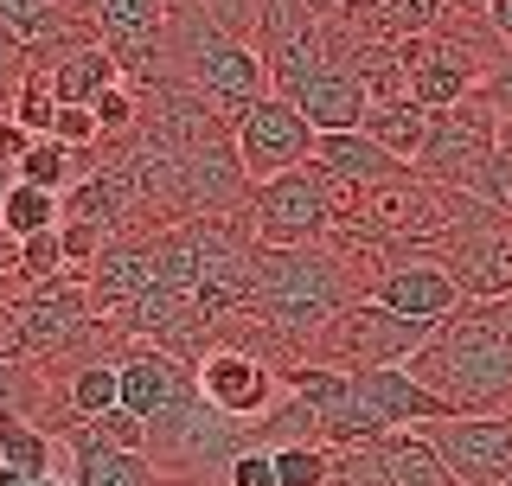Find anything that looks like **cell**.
Masks as SVG:
<instances>
[{
    "mask_svg": "<svg viewBox=\"0 0 512 486\" xmlns=\"http://www.w3.org/2000/svg\"><path fill=\"white\" fill-rule=\"evenodd\" d=\"M404 371L448 416H512V295L461 301Z\"/></svg>",
    "mask_w": 512,
    "mask_h": 486,
    "instance_id": "obj_1",
    "label": "cell"
},
{
    "mask_svg": "<svg viewBox=\"0 0 512 486\" xmlns=\"http://www.w3.org/2000/svg\"><path fill=\"white\" fill-rule=\"evenodd\" d=\"M32 71L52 84V96L58 103H96L103 90H116V84H128L122 77V64H116V52H109L103 39H77V45H64L58 58H45V64H32Z\"/></svg>",
    "mask_w": 512,
    "mask_h": 486,
    "instance_id": "obj_17",
    "label": "cell"
},
{
    "mask_svg": "<svg viewBox=\"0 0 512 486\" xmlns=\"http://www.w3.org/2000/svg\"><path fill=\"white\" fill-rule=\"evenodd\" d=\"M423 435L455 486H500L512 474V416H442Z\"/></svg>",
    "mask_w": 512,
    "mask_h": 486,
    "instance_id": "obj_10",
    "label": "cell"
},
{
    "mask_svg": "<svg viewBox=\"0 0 512 486\" xmlns=\"http://www.w3.org/2000/svg\"><path fill=\"white\" fill-rule=\"evenodd\" d=\"M365 301H378L384 314H397V320H416V327H442L468 295L455 288V275H448L436 256H397V263H384L372 275Z\"/></svg>",
    "mask_w": 512,
    "mask_h": 486,
    "instance_id": "obj_11",
    "label": "cell"
},
{
    "mask_svg": "<svg viewBox=\"0 0 512 486\" xmlns=\"http://www.w3.org/2000/svg\"><path fill=\"white\" fill-rule=\"evenodd\" d=\"M352 199L340 180L314 167H295V173H276V180L250 186V224H256V243L269 250H308V243H333L346 237L352 224Z\"/></svg>",
    "mask_w": 512,
    "mask_h": 486,
    "instance_id": "obj_3",
    "label": "cell"
},
{
    "mask_svg": "<svg viewBox=\"0 0 512 486\" xmlns=\"http://www.w3.org/2000/svg\"><path fill=\"white\" fill-rule=\"evenodd\" d=\"M32 141H39V135H26V128L13 122V116H0V173H13V167H20V154L32 148Z\"/></svg>",
    "mask_w": 512,
    "mask_h": 486,
    "instance_id": "obj_33",
    "label": "cell"
},
{
    "mask_svg": "<svg viewBox=\"0 0 512 486\" xmlns=\"http://www.w3.org/2000/svg\"><path fill=\"white\" fill-rule=\"evenodd\" d=\"M90 109H96V128H103V141H122L128 128H135V116H141V103H135V84H116V90H103Z\"/></svg>",
    "mask_w": 512,
    "mask_h": 486,
    "instance_id": "obj_28",
    "label": "cell"
},
{
    "mask_svg": "<svg viewBox=\"0 0 512 486\" xmlns=\"http://www.w3.org/2000/svg\"><path fill=\"white\" fill-rule=\"evenodd\" d=\"M500 486H512V474H506V480H500Z\"/></svg>",
    "mask_w": 512,
    "mask_h": 486,
    "instance_id": "obj_39",
    "label": "cell"
},
{
    "mask_svg": "<svg viewBox=\"0 0 512 486\" xmlns=\"http://www.w3.org/2000/svg\"><path fill=\"white\" fill-rule=\"evenodd\" d=\"M90 429L103 435L109 448H122V455H148V423H141V416H128L122 403H116V410H103Z\"/></svg>",
    "mask_w": 512,
    "mask_h": 486,
    "instance_id": "obj_29",
    "label": "cell"
},
{
    "mask_svg": "<svg viewBox=\"0 0 512 486\" xmlns=\"http://www.w3.org/2000/svg\"><path fill=\"white\" fill-rule=\"evenodd\" d=\"M461 7H474V13H487V0H461Z\"/></svg>",
    "mask_w": 512,
    "mask_h": 486,
    "instance_id": "obj_38",
    "label": "cell"
},
{
    "mask_svg": "<svg viewBox=\"0 0 512 486\" xmlns=\"http://www.w3.org/2000/svg\"><path fill=\"white\" fill-rule=\"evenodd\" d=\"M288 103L301 109V122L314 128V135H346V128L365 122V109H372V96H365V84L346 71V64H320V71H308L295 90H288Z\"/></svg>",
    "mask_w": 512,
    "mask_h": 486,
    "instance_id": "obj_15",
    "label": "cell"
},
{
    "mask_svg": "<svg viewBox=\"0 0 512 486\" xmlns=\"http://www.w3.org/2000/svg\"><path fill=\"white\" fill-rule=\"evenodd\" d=\"M224 486H276V455L269 448H244V455L224 467Z\"/></svg>",
    "mask_w": 512,
    "mask_h": 486,
    "instance_id": "obj_31",
    "label": "cell"
},
{
    "mask_svg": "<svg viewBox=\"0 0 512 486\" xmlns=\"http://www.w3.org/2000/svg\"><path fill=\"white\" fill-rule=\"evenodd\" d=\"M480 96L493 103V116H500V122H512V52L493 58V71L480 77Z\"/></svg>",
    "mask_w": 512,
    "mask_h": 486,
    "instance_id": "obj_32",
    "label": "cell"
},
{
    "mask_svg": "<svg viewBox=\"0 0 512 486\" xmlns=\"http://www.w3.org/2000/svg\"><path fill=\"white\" fill-rule=\"evenodd\" d=\"M122 410L141 416V423H160V416H173L180 403L199 397V384H192V371L180 359H167V352L154 346H122Z\"/></svg>",
    "mask_w": 512,
    "mask_h": 486,
    "instance_id": "obj_12",
    "label": "cell"
},
{
    "mask_svg": "<svg viewBox=\"0 0 512 486\" xmlns=\"http://www.w3.org/2000/svg\"><path fill=\"white\" fill-rule=\"evenodd\" d=\"M359 128H365V135H372L391 160L416 167V154H423V141H429V109L410 103V96H404V103H372Z\"/></svg>",
    "mask_w": 512,
    "mask_h": 486,
    "instance_id": "obj_19",
    "label": "cell"
},
{
    "mask_svg": "<svg viewBox=\"0 0 512 486\" xmlns=\"http://www.w3.org/2000/svg\"><path fill=\"white\" fill-rule=\"evenodd\" d=\"M64 7H77V0H64Z\"/></svg>",
    "mask_w": 512,
    "mask_h": 486,
    "instance_id": "obj_40",
    "label": "cell"
},
{
    "mask_svg": "<svg viewBox=\"0 0 512 486\" xmlns=\"http://www.w3.org/2000/svg\"><path fill=\"white\" fill-rule=\"evenodd\" d=\"M192 384H199V397L212 403L218 416H231V423H263L282 397V371L269 359H256V352H244V346H212L192 365Z\"/></svg>",
    "mask_w": 512,
    "mask_h": 486,
    "instance_id": "obj_8",
    "label": "cell"
},
{
    "mask_svg": "<svg viewBox=\"0 0 512 486\" xmlns=\"http://www.w3.org/2000/svg\"><path fill=\"white\" fill-rule=\"evenodd\" d=\"M13 122L26 128V135H52V116H58V96H52V84H45L39 71L26 77L20 90H13V109H7Z\"/></svg>",
    "mask_w": 512,
    "mask_h": 486,
    "instance_id": "obj_25",
    "label": "cell"
},
{
    "mask_svg": "<svg viewBox=\"0 0 512 486\" xmlns=\"http://www.w3.org/2000/svg\"><path fill=\"white\" fill-rule=\"evenodd\" d=\"M58 218H64L58 192H39V186H20V180H13V192H7V199H0V231H7L13 243H26V237H45V231H58Z\"/></svg>",
    "mask_w": 512,
    "mask_h": 486,
    "instance_id": "obj_21",
    "label": "cell"
},
{
    "mask_svg": "<svg viewBox=\"0 0 512 486\" xmlns=\"http://www.w3.org/2000/svg\"><path fill=\"white\" fill-rule=\"evenodd\" d=\"M314 167L327 173V180H340L346 192H372L384 180H397V173H410L404 160H391L372 135H365V128H346V135H314Z\"/></svg>",
    "mask_w": 512,
    "mask_h": 486,
    "instance_id": "obj_18",
    "label": "cell"
},
{
    "mask_svg": "<svg viewBox=\"0 0 512 486\" xmlns=\"http://www.w3.org/2000/svg\"><path fill=\"white\" fill-rule=\"evenodd\" d=\"M455 192H468V199H480V205H493V212H506V218H512V154L493 148V154L480 160V167H474Z\"/></svg>",
    "mask_w": 512,
    "mask_h": 486,
    "instance_id": "obj_24",
    "label": "cell"
},
{
    "mask_svg": "<svg viewBox=\"0 0 512 486\" xmlns=\"http://www.w3.org/2000/svg\"><path fill=\"white\" fill-rule=\"evenodd\" d=\"M429 339H436V327L397 320L378 301H352L340 320H327L301 346V365H327V371H346V378L352 371H391V365H410Z\"/></svg>",
    "mask_w": 512,
    "mask_h": 486,
    "instance_id": "obj_5",
    "label": "cell"
},
{
    "mask_svg": "<svg viewBox=\"0 0 512 486\" xmlns=\"http://www.w3.org/2000/svg\"><path fill=\"white\" fill-rule=\"evenodd\" d=\"M58 455H64V448L39 423H26V416H0V467H13L20 480L39 486V480L58 474Z\"/></svg>",
    "mask_w": 512,
    "mask_h": 486,
    "instance_id": "obj_20",
    "label": "cell"
},
{
    "mask_svg": "<svg viewBox=\"0 0 512 486\" xmlns=\"http://www.w3.org/2000/svg\"><path fill=\"white\" fill-rule=\"evenodd\" d=\"M13 180H20V186H39V192H58V199H64V192H71V180H77V154L58 148L52 135H39V141L20 154Z\"/></svg>",
    "mask_w": 512,
    "mask_h": 486,
    "instance_id": "obj_22",
    "label": "cell"
},
{
    "mask_svg": "<svg viewBox=\"0 0 512 486\" xmlns=\"http://www.w3.org/2000/svg\"><path fill=\"white\" fill-rule=\"evenodd\" d=\"M231 148H237V167H244V180L263 186V180H276V173L308 167V160H314V128L301 122V109L288 103V96L269 90L263 103H256L250 116L231 128Z\"/></svg>",
    "mask_w": 512,
    "mask_h": 486,
    "instance_id": "obj_7",
    "label": "cell"
},
{
    "mask_svg": "<svg viewBox=\"0 0 512 486\" xmlns=\"http://www.w3.org/2000/svg\"><path fill=\"white\" fill-rule=\"evenodd\" d=\"M199 13H205V20H212V26H224V32H231V39H256V13H263V0H199Z\"/></svg>",
    "mask_w": 512,
    "mask_h": 486,
    "instance_id": "obj_30",
    "label": "cell"
},
{
    "mask_svg": "<svg viewBox=\"0 0 512 486\" xmlns=\"http://www.w3.org/2000/svg\"><path fill=\"white\" fill-rule=\"evenodd\" d=\"M487 32L500 39V52H512V0H487Z\"/></svg>",
    "mask_w": 512,
    "mask_h": 486,
    "instance_id": "obj_34",
    "label": "cell"
},
{
    "mask_svg": "<svg viewBox=\"0 0 512 486\" xmlns=\"http://www.w3.org/2000/svg\"><path fill=\"white\" fill-rule=\"evenodd\" d=\"M352 397H359V410L372 416L384 435H391V429H429V423H442V416H448V403L429 397L404 365H391V371H352Z\"/></svg>",
    "mask_w": 512,
    "mask_h": 486,
    "instance_id": "obj_14",
    "label": "cell"
},
{
    "mask_svg": "<svg viewBox=\"0 0 512 486\" xmlns=\"http://www.w3.org/2000/svg\"><path fill=\"white\" fill-rule=\"evenodd\" d=\"M39 486H71V480H64V474H52V480H39Z\"/></svg>",
    "mask_w": 512,
    "mask_h": 486,
    "instance_id": "obj_37",
    "label": "cell"
},
{
    "mask_svg": "<svg viewBox=\"0 0 512 486\" xmlns=\"http://www.w3.org/2000/svg\"><path fill=\"white\" fill-rule=\"evenodd\" d=\"M148 288H154V237H109L84 269V295L103 320H116Z\"/></svg>",
    "mask_w": 512,
    "mask_h": 486,
    "instance_id": "obj_13",
    "label": "cell"
},
{
    "mask_svg": "<svg viewBox=\"0 0 512 486\" xmlns=\"http://www.w3.org/2000/svg\"><path fill=\"white\" fill-rule=\"evenodd\" d=\"M333 480L340 486H455V474L442 467L423 429H391L365 448L333 455Z\"/></svg>",
    "mask_w": 512,
    "mask_h": 486,
    "instance_id": "obj_9",
    "label": "cell"
},
{
    "mask_svg": "<svg viewBox=\"0 0 512 486\" xmlns=\"http://www.w3.org/2000/svg\"><path fill=\"white\" fill-rule=\"evenodd\" d=\"M0 486H32V480H20V474H13V467H0Z\"/></svg>",
    "mask_w": 512,
    "mask_h": 486,
    "instance_id": "obj_35",
    "label": "cell"
},
{
    "mask_svg": "<svg viewBox=\"0 0 512 486\" xmlns=\"http://www.w3.org/2000/svg\"><path fill=\"white\" fill-rule=\"evenodd\" d=\"M58 448L71 455V474H64L71 486H167V480H160V467H154L148 455H122V448H109L90 423L64 429V435H58Z\"/></svg>",
    "mask_w": 512,
    "mask_h": 486,
    "instance_id": "obj_16",
    "label": "cell"
},
{
    "mask_svg": "<svg viewBox=\"0 0 512 486\" xmlns=\"http://www.w3.org/2000/svg\"><path fill=\"white\" fill-rule=\"evenodd\" d=\"M250 288H256V314L295 346V359L327 320H340L352 301H365L359 275L327 243H308V250H269V243H256Z\"/></svg>",
    "mask_w": 512,
    "mask_h": 486,
    "instance_id": "obj_2",
    "label": "cell"
},
{
    "mask_svg": "<svg viewBox=\"0 0 512 486\" xmlns=\"http://www.w3.org/2000/svg\"><path fill=\"white\" fill-rule=\"evenodd\" d=\"M500 154H512V122H500Z\"/></svg>",
    "mask_w": 512,
    "mask_h": 486,
    "instance_id": "obj_36",
    "label": "cell"
},
{
    "mask_svg": "<svg viewBox=\"0 0 512 486\" xmlns=\"http://www.w3.org/2000/svg\"><path fill=\"white\" fill-rule=\"evenodd\" d=\"M493 148H500V116H493V103L474 90L468 103L429 116V141H423V154H416L410 173H423L429 186H461Z\"/></svg>",
    "mask_w": 512,
    "mask_h": 486,
    "instance_id": "obj_6",
    "label": "cell"
},
{
    "mask_svg": "<svg viewBox=\"0 0 512 486\" xmlns=\"http://www.w3.org/2000/svg\"><path fill=\"white\" fill-rule=\"evenodd\" d=\"M429 256L455 275V288L468 301L512 295V218L455 186H448V231L429 243Z\"/></svg>",
    "mask_w": 512,
    "mask_h": 486,
    "instance_id": "obj_4",
    "label": "cell"
},
{
    "mask_svg": "<svg viewBox=\"0 0 512 486\" xmlns=\"http://www.w3.org/2000/svg\"><path fill=\"white\" fill-rule=\"evenodd\" d=\"M26 77H32V52H26V39H20V32L0 20V116L13 109V90H20Z\"/></svg>",
    "mask_w": 512,
    "mask_h": 486,
    "instance_id": "obj_26",
    "label": "cell"
},
{
    "mask_svg": "<svg viewBox=\"0 0 512 486\" xmlns=\"http://www.w3.org/2000/svg\"><path fill=\"white\" fill-rule=\"evenodd\" d=\"M52 141H58V148H71V154H90L96 141H103V128H96V109H84V103H58Z\"/></svg>",
    "mask_w": 512,
    "mask_h": 486,
    "instance_id": "obj_27",
    "label": "cell"
},
{
    "mask_svg": "<svg viewBox=\"0 0 512 486\" xmlns=\"http://www.w3.org/2000/svg\"><path fill=\"white\" fill-rule=\"evenodd\" d=\"M276 455V486H333V448L301 442V448H269Z\"/></svg>",
    "mask_w": 512,
    "mask_h": 486,
    "instance_id": "obj_23",
    "label": "cell"
}]
</instances>
